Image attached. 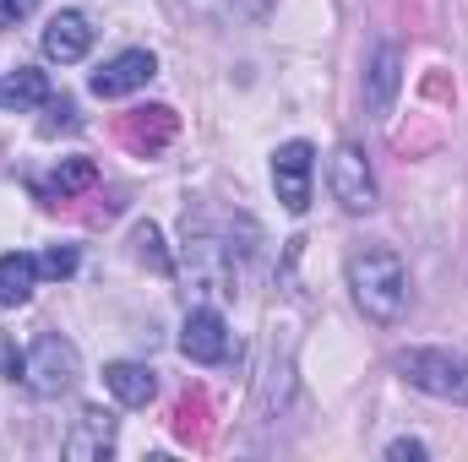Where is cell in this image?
I'll return each instance as SVG.
<instances>
[{"mask_svg": "<svg viewBox=\"0 0 468 462\" xmlns=\"http://www.w3.org/2000/svg\"><path fill=\"white\" fill-rule=\"evenodd\" d=\"M93 180H99V169H93L88 158H66V163L55 169V180H49V196H60V202H66V196H77V191H88Z\"/></svg>", "mask_w": 468, "mask_h": 462, "instance_id": "obj_15", "label": "cell"}, {"mask_svg": "<svg viewBox=\"0 0 468 462\" xmlns=\"http://www.w3.org/2000/svg\"><path fill=\"white\" fill-rule=\"evenodd\" d=\"M49 110L60 120H44V136H55V131H77V104L71 99H49Z\"/></svg>", "mask_w": 468, "mask_h": 462, "instance_id": "obj_18", "label": "cell"}, {"mask_svg": "<svg viewBox=\"0 0 468 462\" xmlns=\"http://www.w3.org/2000/svg\"><path fill=\"white\" fill-rule=\"evenodd\" d=\"M0 104H5V110H44V104H49V77L33 71V66L5 71V82H0Z\"/></svg>", "mask_w": 468, "mask_h": 462, "instance_id": "obj_14", "label": "cell"}, {"mask_svg": "<svg viewBox=\"0 0 468 462\" xmlns=\"http://www.w3.org/2000/svg\"><path fill=\"white\" fill-rule=\"evenodd\" d=\"M104 386H110V397L125 403V408H147V403L158 397V375H153V364H136V359H115V364H104Z\"/></svg>", "mask_w": 468, "mask_h": 462, "instance_id": "obj_12", "label": "cell"}, {"mask_svg": "<svg viewBox=\"0 0 468 462\" xmlns=\"http://www.w3.org/2000/svg\"><path fill=\"white\" fill-rule=\"evenodd\" d=\"M38 11V0H0V27H16Z\"/></svg>", "mask_w": 468, "mask_h": 462, "instance_id": "obj_19", "label": "cell"}, {"mask_svg": "<svg viewBox=\"0 0 468 462\" xmlns=\"http://www.w3.org/2000/svg\"><path fill=\"white\" fill-rule=\"evenodd\" d=\"M327 191H333V202L344 207V213H376V174H370V158H365V147H354L344 142L333 158H327Z\"/></svg>", "mask_w": 468, "mask_h": 462, "instance_id": "obj_5", "label": "cell"}, {"mask_svg": "<svg viewBox=\"0 0 468 462\" xmlns=\"http://www.w3.org/2000/svg\"><path fill=\"white\" fill-rule=\"evenodd\" d=\"M180 261L191 272V289L213 305H229L239 294V267H234V250L224 234H213V224L191 218L186 213V245H180Z\"/></svg>", "mask_w": 468, "mask_h": 462, "instance_id": "obj_2", "label": "cell"}, {"mask_svg": "<svg viewBox=\"0 0 468 462\" xmlns=\"http://www.w3.org/2000/svg\"><path fill=\"white\" fill-rule=\"evenodd\" d=\"M153 77H158L153 49H120L115 60H104V66L88 77V88H93V99H125V93L147 88Z\"/></svg>", "mask_w": 468, "mask_h": 462, "instance_id": "obj_8", "label": "cell"}, {"mask_svg": "<svg viewBox=\"0 0 468 462\" xmlns=\"http://www.w3.org/2000/svg\"><path fill=\"white\" fill-rule=\"evenodd\" d=\"M44 55L49 60H60V66H77L88 49H93V22L82 16V11H55L49 22H44Z\"/></svg>", "mask_w": 468, "mask_h": 462, "instance_id": "obj_11", "label": "cell"}, {"mask_svg": "<svg viewBox=\"0 0 468 462\" xmlns=\"http://www.w3.org/2000/svg\"><path fill=\"white\" fill-rule=\"evenodd\" d=\"M38 272H44V278H71V272H77V245H49V250L38 256Z\"/></svg>", "mask_w": 468, "mask_h": 462, "instance_id": "obj_16", "label": "cell"}, {"mask_svg": "<svg viewBox=\"0 0 468 462\" xmlns=\"http://www.w3.org/2000/svg\"><path fill=\"white\" fill-rule=\"evenodd\" d=\"M180 353L191 364H224L229 359V321L218 305H197L180 327Z\"/></svg>", "mask_w": 468, "mask_h": 462, "instance_id": "obj_7", "label": "cell"}, {"mask_svg": "<svg viewBox=\"0 0 468 462\" xmlns=\"http://www.w3.org/2000/svg\"><path fill=\"white\" fill-rule=\"evenodd\" d=\"M38 256H27V250H11V256H0V305H27L33 299V289H38Z\"/></svg>", "mask_w": 468, "mask_h": 462, "instance_id": "obj_13", "label": "cell"}, {"mask_svg": "<svg viewBox=\"0 0 468 462\" xmlns=\"http://www.w3.org/2000/svg\"><path fill=\"white\" fill-rule=\"evenodd\" d=\"M77 381H82V353H77V343L60 338V332H38L33 348L22 353V386L33 397H60Z\"/></svg>", "mask_w": 468, "mask_h": 462, "instance_id": "obj_4", "label": "cell"}, {"mask_svg": "<svg viewBox=\"0 0 468 462\" xmlns=\"http://www.w3.org/2000/svg\"><path fill=\"white\" fill-rule=\"evenodd\" d=\"M387 457H392V462H420V457H425V441H392V446H387Z\"/></svg>", "mask_w": 468, "mask_h": 462, "instance_id": "obj_20", "label": "cell"}, {"mask_svg": "<svg viewBox=\"0 0 468 462\" xmlns=\"http://www.w3.org/2000/svg\"><path fill=\"white\" fill-rule=\"evenodd\" d=\"M60 452H66L71 462H104L110 452H115V414H104V408H82V414L71 419Z\"/></svg>", "mask_w": 468, "mask_h": 462, "instance_id": "obj_10", "label": "cell"}, {"mask_svg": "<svg viewBox=\"0 0 468 462\" xmlns=\"http://www.w3.org/2000/svg\"><path fill=\"white\" fill-rule=\"evenodd\" d=\"M398 88H403V49L387 38V44H376L370 60H365V110H370V120L392 115Z\"/></svg>", "mask_w": 468, "mask_h": 462, "instance_id": "obj_9", "label": "cell"}, {"mask_svg": "<svg viewBox=\"0 0 468 462\" xmlns=\"http://www.w3.org/2000/svg\"><path fill=\"white\" fill-rule=\"evenodd\" d=\"M398 375L436 397V403H458L468 408V353L463 348H403L398 353Z\"/></svg>", "mask_w": 468, "mask_h": 462, "instance_id": "obj_3", "label": "cell"}, {"mask_svg": "<svg viewBox=\"0 0 468 462\" xmlns=\"http://www.w3.org/2000/svg\"><path fill=\"white\" fill-rule=\"evenodd\" d=\"M136 250H142V261H153L158 272H169V256H164V239L153 224H136Z\"/></svg>", "mask_w": 468, "mask_h": 462, "instance_id": "obj_17", "label": "cell"}, {"mask_svg": "<svg viewBox=\"0 0 468 462\" xmlns=\"http://www.w3.org/2000/svg\"><path fill=\"white\" fill-rule=\"evenodd\" d=\"M349 294L365 321H376V327L403 321V310H409V267H403V256L387 250V245H359L349 256Z\"/></svg>", "mask_w": 468, "mask_h": 462, "instance_id": "obj_1", "label": "cell"}, {"mask_svg": "<svg viewBox=\"0 0 468 462\" xmlns=\"http://www.w3.org/2000/svg\"><path fill=\"white\" fill-rule=\"evenodd\" d=\"M311 174H316V147L311 142H283L272 152V191L283 202V213H305L311 207Z\"/></svg>", "mask_w": 468, "mask_h": 462, "instance_id": "obj_6", "label": "cell"}]
</instances>
